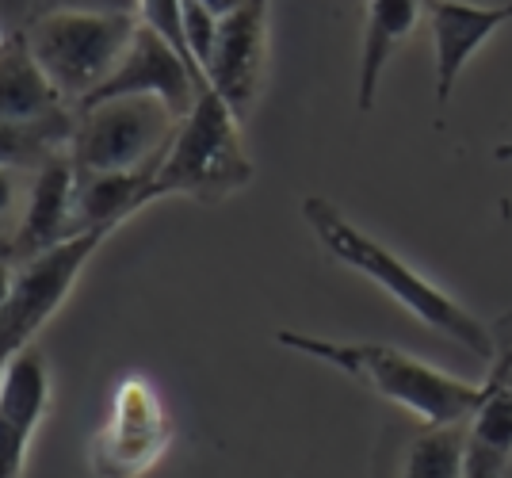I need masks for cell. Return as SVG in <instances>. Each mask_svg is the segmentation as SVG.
<instances>
[{
	"label": "cell",
	"instance_id": "cell-1",
	"mask_svg": "<svg viewBox=\"0 0 512 478\" xmlns=\"http://www.w3.org/2000/svg\"><path fill=\"white\" fill-rule=\"evenodd\" d=\"M302 218H306L310 234L318 238V245L333 261H341L344 268L360 272L363 280L383 287L394 303L402 306L406 314H413L432 333L463 345L478 360H493V333L486 329V322L478 314H470L459 299H451L444 287H436L428 276H421L413 264L402 261L390 245H383L367 230H360L333 199L306 196L302 199Z\"/></svg>",
	"mask_w": 512,
	"mask_h": 478
},
{
	"label": "cell",
	"instance_id": "cell-2",
	"mask_svg": "<svg viewBox=\"0 0 512 478\" xmlns=\"http://www.w3.org/2000/svg\"><path fill=\"white\" fill-rule=\"evenodd\" d=\"M276 345L321 360L325 368L356 379L371 394L413 413L421 425L470 421V413L478 410V402L486 394V379L482 383L459 379L428 360L409 356L406 348L379 345V341H333V337H314V333H299V329H279Z\"/></svg>",
	"mask_w": 512,
	"mask_h": 478
},
{
	"label": "cell",
	"instance_id": "cell-3",
	"mask_svg": "<svg viewBox=\"0 0 512 478\" xmlns=\"http://www.w3.org/2000/svg\"><path fill=\"white\" fill-rule=\"evenodd\" d=\"M253 176L256 165L241 142V119L211 85H203L153 173L150 203L172 196L218 203L249 188Z\"/></svg>",
	"mask_w": 512,
	"mask_h": 478
},
{
	"label": "cell",
	"instance_id": "cell-4",
	"mask_svg": "<svg viewBox=\"0 0 512 478\" xmlns=\"http://www.w3.org/2000/svg\"><path fill=\"white\" fill-rule=\"evenodd\" d=\"M138 31V16L88 4H54L23 27L35 62L77 108L111 77Z\"/></svg>",
	"mask_w": 512,
	"mask_h": 478
},
{
	"label": "cell",
	"instance_id": "cell-5",
	"mask_svg": "<svg viewBox=\"0 0 512 478\" xmlns=\"http://www.w3.org/2000/svg\"><path fill=\"white\" fill-rule=\"evenodd\" d=\"M180 115L157 96H115L73 108L69 161L77 173H127L157 165Z\"/></svg>",
	"mask_w": 512,
	"mask_h": 478
},
{
	"label": "cell",
	"instance_id": "cell-6",
	"mask_svg": "<svg viewBox=\"0 0 512 478\" xmlns=\"http://www.w3.org/2000/svg\"><path fill=\"white\" fill-rule=\"evenodd\" d=\"M107 238L111 230H85L16 264V280L0 310V371L8 368L12 356L35 345V337L54 322V314L73 295L77 280L85 276V268L104 249Z\"/></svg>",
	"mask_w": 512,
	"mask_h": 478
},
{
	"label": "cell",
	"instance_id": "cell-7",
	"mask_svg": "<svg viewBox=\"0 0 512 478\" xmlns=\"http://www.w3.org/2000/svg\"><path fill=\"white\" fill-rule=\"evenodd\" d=\"M172 444V417L157 383L123 375L111 391L107 417L88 440L92 478H146Z\"/></svg>",
	"mask_w": 512,
	"mask_h": 478
},
{
	"label": "cell",
	"instance_id": "cell-8",
	"mask_svg": "<svg viewBox=\"0 0 512 478\" xmlns=\"http://www.w3.org/2000/svg\"><path fill=\"white\" fill-rule=\"evenodd\" d=\"M115 96H157L184 119L199 96V77H195L192 62L165 35H157L153 27L138 20V31L130 39L127 54L119 58L111 77L88 96L85 104L115 100ZM85 104H77V108H85Z\"/></svg>",
	"mask_w": 512,
	"mask_h": 478
},
{
	"label": "cell",
	"instance_id": "cell-9",
	"mask_svg": "<svg viewBox=\"0 0 512 478\" xmlns=\"http://www.w3.org/2000/svg\"><path fill=\"white\" fill-rule=\"evenodd\" d=\"M268 8L272 0H245L237 12L218 23L211 62L203 69L207 85L234 108L237 119H245L264 85L268 66Z\"/></svg>",
	"mask_w": 512,
	"mask_h": 478
},
{
	"label": "cell",
	"instance_id": "cell-10",
	"mask_svg": "<svg viewBox=\"0 0 512 478\" xmlns=\"http://www.w3.org/2000/svg\"><path fill=\"white\" fill-rule=\"evenodd\" d=\"M50 364L43 348L31 345L0 371V478H23L31 444L50 413Z\"/></svg>",
	"mask_w": 512,
	"mask_h": 478
},
{
	"label": "cell",
	"instance_id": "cell-11",
	"mask_svg": "<svg viewBox=\"0 0 512 478\" xmlns=\"http://www.w3.org/2000/svg\"><path fill=\"white\" fill-rule=\"evenodd\" d=\"M436 69V108H448L467 62L512 23V4H467V0H425Z\"/></svg>",
	"mask_w": 512,
	"mask_h": 478
},
{
	"label": "cell",
	"instance_id": "cell-12",
	"mask_svg": "<svg viewBox=\"0 0 512 478\" xmlns=\"http://www.w3.org/2000/svg\"><path fill=\"white\" fill-rule=\"evenodd\" d=\"M73 199H77V169L69 157H58V161L43 165L39 173H31L23 215L16 222V234L4 245V257L20 264L43 249L62 245L65 238H73L77 234Z\"/></svg>",
	"mask_w": 512,
	"mask_h": 478
},
{
	"label": "cell",
	"instance_id": "cell-13",
	"mask_svg": "<svg viewBox=\"0 0 512 478\" xmlns=\"http://www.w3.org/2000/svg\"><path fill=\"white\" fill-rule=\"evenodd\" d=\"M425 16V0H367L360 39V66H356V111L371 115L379 100L383 73L394 50L417 31Z\"/></svg>",
	"mask_w": 512,
	"mask_h": 478
},
{
	"label": "cell",
	"instance_id": "cell-14",
	"mask_svg": "<svg viewBox=\"0 0 512 478\" xmlns=\"http://www.w3.org/2000/svg\"><path fill=\"white\" fill-rule=\"evenodd\" d=\"M65 111H73V104L35 62L23 31L0 39V119L39 123V119H58Z\"/></svg>",
	"mask_w": 512,
	"mask_h": 478
},
{
	"label": "cell",
	"instance_id": "cell-15",
	"mask_svg": "<svg viewBox=\"0 0 512 478\" xmlns=\"http://www.w3.org/2000/svg\"><path fill=\"white\" fill-rule=\"evenodd\" d=\"M157 165L127 169V173H77V199H73L77 234H85V230L115 234L123 222L142 215L150 207V184Z\"/></svg>",
	"mask_w": 512,
	"mask_h": 478
},
{
	"label": "cell",
	"instance_id": "cell-16",
	"mask_svg": "<svg viewBox=\"0 0 512 478\" xmlns=\"http://www.w3.org/2000/svg\"><path fill=\"white\" fill-rule=\"evenodd\" d=\"M69 138H73V111L39 123L0 119V169L39 173L50 161L69 157Z\"/></svg>",
	"mask_w": 512,
	"mask_h": 478
},
{
	"label": "cell",
	"instance_id": "cell-17",
	"mask_svg": "<svg viewBox=\"0 0 512 478\" xmlns=\"http://www.w3.org/2000/svg\"><path fill=\"white\" fill-rule=\"evenodd\" d=\"M467 425H425L406 444L394 478H463L467 467Z\"/></svg>",
	"mask_w": 512,
	"mask_h": 478
},
{
	"label": "cell",
	"instance_id": "cell-18",
	"mask_svg": "<svg viewBox=\"0 0 512 478\" xmlns=\"http://www.w3.org/2000/svg\"><path fill=\"white\" fill-rule=\"evenodd\" d=\"M16 169H0V234L8 230V238L16 234V222L23 215V199H27V188L20 184Z\"/></svg>",
	"mask_w": 512,
	"mask_h": 478
},
{
	"label": "cell",
	"instance_id": "cell-19",
	"mask_svg": "<svg viewBox=\"0 0 512 478\" xmlns=\"http://www.w3.org/2000/svg\"><path fill=\"white\" fill-rule=\"evenodd\" d=\"M31 4H35V0H0V27H4V31H8V27L16 31V27L27 20Z\"/></svg>",
	"mask_w": 512,
	"mask_h": 478
},
{
	"label": "cell",
	"instance_id": "cell-20",
	"mask_svg": "<svg viewBox=\"0 0 512 478\" xmlns=\"http://www.w3.org/2000/svg\"><path fill=\"white\" fill-rule=\"evenodd\" d=\"M12 280H16V264L0 253V310L8 303V291H12Z\"/></svg>",
	"mask_w": 512,
	"mask_h": 478
},
{
	"label": "cell",
	"instance_id": "cell-21",
	"mask_svg": "<svg viewBox=\"0 0 512 478\" xmlns=\"http://www.w3.org/2000/svg\"><path fill=\"white\" fill-rule=\"evenodd\" d=\"M138 4H142V0H88V8H107V12H130V16H138Z\"/></svg>",
	"mask_w": 512,
	"mask_h": 478
},
{
	"label": "cell",
	"instance_id": "cell-22",
	"mask_svg": "<svg viewBox=\"0 0 512 478\" xmlns=\"http://www.w3.org/2000/svg\"><path fill=\"white\" fill-rule=\"evenodd\" d=\"M199 4H203V8H211L218 20H226V16H230V12H237L245 0H199Z\"/></svg>",
	"mask_w": 512,
	"mask_h": 478
}]
</instances>
